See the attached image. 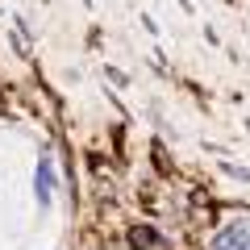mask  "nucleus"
Instances as JSON below:
<instances>
[{
    "instance_id": "obj_1",
    "label": "nucleus",
    "mask_w": 250,
    "mask_h": 250,
    "mask_svg": "<svg viewBox=\"0 0 250 250\" xmlns=\"http://www.w3.org/2000/svg\"><path fill=\"white\" fill-rule=\"evenodd\" d=\"M150 242V229H134V246H146Z\"/></svg>"
}]
</instances>
